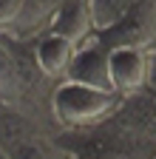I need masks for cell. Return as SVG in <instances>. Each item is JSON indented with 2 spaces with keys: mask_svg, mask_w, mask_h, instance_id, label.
<instances>
[{
  "mask_svg": "<svg viewBox=\"0 0 156 159\" xmlns=\"http://www.w3.org/2000/svg\"><path fill=\"white\" fill-rule=\"evenodd\" d=\"M125 105V97L114 91H96L80 83H57L48 97L51 119L63 128V134H88L102 128L105 122L119 114Z\"/></svg>",
  "mask_w": 156,
  "mask_h": 159,
  "instance_id": "1",
  "label": "cell"
},
{
  "mask_svg": "<svg viewBox=\"0 0 156 159\" xmlns=\"http://www.w3.org/2000/svg\"><path fill=\"white\" fill-rule=\"evenodd\" d=\"M108 57H111L114 91L119 97L128 99L148 88L156 48H114V51H108Z\"/></svg>",
  "mask_w": 156,
  "mask_h": 159,
  "instance_id": "2",
  "label": "cell"
},
{
  "mask_svg": "<svg viewBox=\"0 0 156 159\" xmlns=\"http://www.w3.org/2000/svg\"><path fill=\"white\" fill-rule=\"evenodd\" d=\"M94 40L108 51H114V48H156V14H153L150 3L139 11H133L131 17L119 20L116 26L96 31Z\"/></svg>",
  "mask_w": 156,
  "mask_h": 159,
  "instance_id": "3",
  "label": "cell"
},
{
  "mask_svg": "<svg viewBox=\"0 0 156 159\" xmlns=\"http://www.w3.org/2000/svg\"><path fill=\"white\" fill-rule=\"evenodd\" d=\"M68 83H80L96 91H114V80H111V57L108 48H102L96 40L80 46L71 60V68H68ZM116 94V91H114Z\"/></svg>",
  "mask_w": 156,
  "mask_h": 159,
  "instance_id": "4",
  "label": "cell"
},
{
  "mask_svg": "<svg viewBox=\"0 0 156 159\" xmlns=\"http://www.w3.org/2000/svg\"><path fill=\"white\" fill-rule=\"evenodd\" d=\"M48 34H57L68 40L71 46H85L96 37V23H94V6L91 0H68L60 9V14L54 17V23Z\"/></svg>",
  "mask_w": 156,
  "mask_h": 159,
  "instance_id": "5",
  "label": "cell"
},
{
  "mask_svg": "<svg viewBox=\"0 0 156 159\" xmlns=\"http://www.w3.org/2000/svg\"><path fill=\"white\" fill-rule=\"evenodd\" d=\"M31 54H34V63L40 68V74L48 80V83H63L68 77L71 68V60L77 54V46H71L68 40L57 37V34H43L31 40Z\"/></svg>",
  "mask_w": 156,
  "mask_h": 159,
  "instance_id": "6",
  "label": "cell"
},
{
  "mask_svg": "<svg viewBox=\"0 0 156 159\" xmlns=\"http://www.w3.org/2000/svg\"><path fill=\"white\" fill-rule=\"evenodd\" d=\"M68 3V0H26L23 3V14L14 23V29L9 31L17 40H37L48 34L54 17L60 14V9Z\"/></svg>",
  "mask_w": 156,
  "mask_h": 159,
  "instance_id": "7",
  "label": "cell"
},
{
  "mask_svg": "<svg viewBox=\"0 0 156 159\" xmlns=\"http://www.w3.org/2000/svg\"><path fill=\"white\" fill-rule=\"evenodd\" d=\"M148 3H150V0H91L96 31H105V29L116 26L119 20H125V17H131L133 11L145 9Z\"/></svg>",
  "mask_w": 156,
  "mask_h": 159,
  "instance_id": "8",
  "label": "cell"
},
{
  "mask_svg": "<svg viewBox=\"0 0 156 159\" xmlns=\"http://www.w3.org/2000/svg\"><path fill=\"white\" fill-rule=\"evenodd\" d=\"M23 3L26 0H0V31L9 34L14 29V23L23 14Z\"/></svg>",
  "mask_w": 156,
  "mask_h": 159,
  "instance_id": "9",
  "label": "cell"
},
{
  "mask_svg": "<svg viewBox=\"0 0 156 159\" xmlns=\"http://www.w3.org/2000/svg\"><path fill=\"white\" fill-rule=\"evenodd\" d=\"M150 91H156V60H153V71H150V83H148Z\"/></svg>",
  "mask_w": 156,
  "mask_h": 159,
  "instance_id": "10",
  "label": "cell"
},
{
  "mask_svg": "<svg viewBox=\"0 0 156 159\" xmlns=\"http://www.w3.org/2000/svg\"><path fill=\"white\" fill-rule=\"evenodd\" d=\"M150 9H153V14H156V0H150Z\"/></svg>",
  "mask_w": 156,
  "mask_h": 159,
  "instance_id": "11",
  "label": "cell"
},
{
  "mask_svg": "<svg viewBox=\"0 0 156 159\" xmlns=\"http://www.w3.org/2000/svg\"><path fill=\"white\" fill-rule=\"evenodd\" d=\"M71 159H82V156H77V153H71Z\"/></svg>",
  "mask_w": 156,
  "mask_h": 159,
  "instance_id": "12",
  "label": "cell"
},
{
  "mask_svg": "<svg viewBox=\"0 0 156 159\" xmlns=\"http://www.w3.org/2000/svg\"><path fill=\"white\" fill-rule=\"evenodd\" d=\"M153 159H156V156H153Z\"/></svg>",
  "mask_w": 156,
  "mask_h": 159,
  "instance_id": "13",
  "label": "cell"
}]
</instances>
